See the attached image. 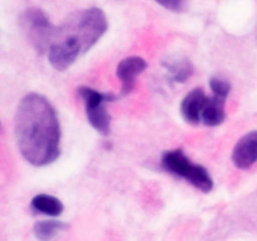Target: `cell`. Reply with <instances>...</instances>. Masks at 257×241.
<instances>
[{
  "instance_id": "cell-9",
  "label": "cell",
  "mask_w": 257,
  "mask_h": 241,
  "mask_svg": "<svg viewBox=\"0 0 257 241\" xmlns=\"http://www.w3.org/2000/svg\"><path fill=\"white\" fill-rule=\"evenodd\" d=\"M225 103V98H221L218 95L213 94L212 97H208L202 114H201V123L208 127H216L223 123V120L226 119Z\"/></svg>"
},
{
  "instance_id": "cell-2",
  "label": "cell",
  "mask_w": 257,
  "mask_h": 241,
  "mask_svg": "<svg viewBox=\"0 0 257 241\" xmlns=\"http://www.w3.org/2000/svg\"><path fill=\"white\" fill-rule=\"evenodd\" d=\"M108 29V20L99 8L78 10L57 28L48 49V60L55 70L68 69L75 60L89 52Z\"/></svg>"
},
{
  "instance_id": "cell-8",
  "label": "cell",
  "mask_w": 257,
  "mask_h": 241,
  "mask_svg": "<svg viewBox=\"0 0 257 241\" xmlns=\"http://www.w3.org/2000/svg\"><path fill=\"white\" fill-rule=\"evenodd\" d=\"M208 97L202 88H195L187 93L181 103V114L186 122L191 125L201 123V114L205 108Z\"/></svg>"
},
{
  "instance_id": "cell-1",
  "label": "cell",
  "mask_w": 257,
  "mask_h": 241,
  "mask_svg": "<svg viewBox=\"0 0 257 241\" xmlns=\"http://www.w3.org/2000/svg\"><path fill=\"white\" fill-rule=\"evenodd\" d=\"M17 145L23 157L42 167L60 155V123L49 100L29 93L20 100L14 119Z\"/></svg>"
},
{
  "instance_id": "cell-10",
  "label": "cell",
  "mask_w": 257,
  "mask_h": 241,
  "mask_svg": "<svg viewBox=\"0 0 257 241\" xmlns=\"http://www.w3.org/2000/svg\"><path fill=\"white\" fill-rule=\"evenodd\" d=\"M32 208L39 213L48 216H59L64 211V205L55 196L39 193L32 200Z\"/></svg>"
},
{
  "instance_id": "cell-12",
  "label": "cell",
  "mask_w": 257,
  "mask_h": 241,
  "mask_svg": "<svg viewBox=\"0 0 257 241\" xmlns=\"http://www.w3.org/2000/svg\"><path fill=\"white\" fill-rule=\"evenodd\" d=\"M68 227L67 223H64L63 221H57V220H43L38 221L37 223L33 227L34 231L35 237L39 238V240H50V238L55 237L59 232L64 231Z\"/></svg>"
},
{
  "instance_id": "cell-11",
  "label": "cell",
  "mask_w": 257,
  "mask_h": 241,
  "mask_svg": "<svg viewBox=\"0 0 257 241\" xmlns=\"http://www.w3.org/2000/svg\"><path fill=\"white\" fill-rule=\"evenodd\" d=\"M171 82L185 83L193 74V65L188 59H178L175 62L163 63Z\"/></svg>"
},
{
  "instance_id": "cell-6",
  "label": "cell",
  "mask_w": 257,
  "mask_h": 241,
  "mask_svg": "<svg viewBox=\"0 0 257 241\" xmlns=\"http://www.w3.org/2000/svg\"><path fill=\"white\" fill-rule=\"evenodd\" d=\"M232 162L238 170H247L257 162V131H251L238 140L233 148Z\"/></svg>"
},
{
  "instance_id": "cell-3",
  "label": "cell",
  "mask_w": 257,
  "mask_h": 241,
  "mask_svg": "<svg viewBox=\"0 0 257 241\" xmlns=\"http://www.w3.org/2000/svg\"><path fill=\"white\" fill-rule=\"evenodd\" d=\"M162 167L167 172L185 178L188 183L202 192H211L213 188V180L207 168L198 163H193L182 150L167 151L162 156Z\"/></svg>"
},
{
  "instance_id": "cell-13",
  "label": "cell",
  "mask_w": 257,
  "mask_h": 241,
  "mask_svg": "<svg viewBox=\"0 0 257 241\" xmlns=\"http://www.w3.org/2000/svg\"><path fill=\"white\" fill-rule=\"evenodd\" d=\"M210 88L215 95L227 99L228 94L231 92V83L222 78L213 77L210 79Z\"/></svg>"
},
{
  "instance_id": "cell-4",
  "label": "cell",
  "mask_w": 257,
  "mask_h": 241,
  "mask_svg": "<svg viewBox=\"0 0 257 241\" xmlns=\"http://www.w3.org/2000/svg\"><path fill=\"white\" fill-rule=\"evenodd\" d=\"M19 24L32 47L40 54L48 53L58 28L52 24L48 15L39 8H29L22 13Z\"/></svg>"
},
{
  "instance_id": "cell-14",
  "label": "cell",
  "mask_w": 257,
  "mask_h": 241,
  "mask_svg": "<svg viewBox=\"0 0 257 241\" xmlns=\"http://www.w3.org/2000/svg\"><path fill=\"white\" fill-rule=\"evenodd\" d=\"M155 2L171 12H182L188 0H155Z\"/></svg>"
},
{
  "instance_id": "cell-7",
  "label": "cell",
  "mask_w": 257,
  "mask_h": 241,
  "mask_svg": "<svg viewBox=\"0 0 257 241\" xmlns=\"http://www.w3.org/2000/svg\"><path fill=\"white\" fill-rule=\"evenodd\" d=\"M147 68V63L141 57H127L117 65V77L122 83V94H128L136 85V78Z\"/></svg>"
},
{
  "instance_id": "cell-5",
  "label": "cell",
  "mask_w": 257,
  "mask_h": 241,
  "mask_svg": "<svg viewBox=\"0 0 257 241\" xmlns=\"http://www.w3.org/2000/svg\"><path fill=\"white\" fill-rule=\"evenodd\" d=\"M78 93L85 105L88 122L98 133L107 136L110 133V114L107 112L105 104L113 102L115 97L108 93H102L89 87H80Z\"/></svg>"
}]
</instances>
